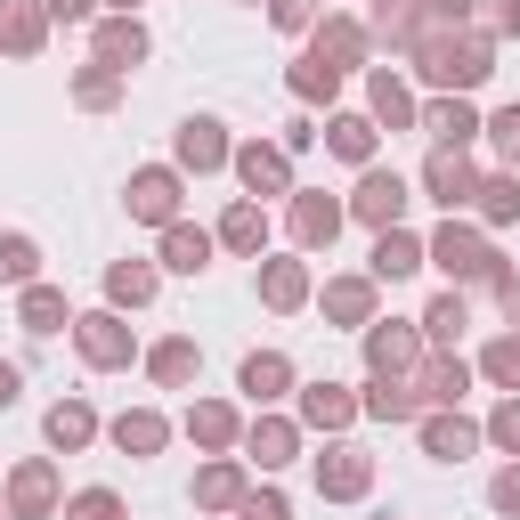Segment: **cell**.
I'll use <instances>...</instances> for the list:
<instances>
[{
    "mask_svg": "<svg viewBox=\"0 0 520 520\" xmlns=\"http://www.w3.org/2000/svg\"><path fill=\"white\" fill-rule=\"evenodd\" d=\"M399 204H407L399 171H374V179H366V195H358V212H366V220H399Z\"/></svg>",
    "mask_w": 520,
    "mask_h": 520,
    "instance_id": "cell-1",
    "label": "cell"
},
{
    "mask_svg": "<svg viewBox=\"0 0 520 520\" xmlns=\"http://www.w3.org/2000/svg\"><path fill=\"white\" fill-rule=\"evenodd\" d=\"M439 260H447V269H464V277H480V269H488V252H480L472 236H455V228L439 236Z\"/></svg>",
    "mask_w": 520,
    "mask_h": 520,
    "instance_id": "cell-2",
    "label": "cell"
},
{
    "mask_svg": "<svg viewBox=\"0 0 520 520\" xmlns=\"http://www.w3.org/2000/svg\"><path fill=\"white\" fill-rule=\"evenodd\" d=\"M130 204H139L147 220H163V212H171V179H163V171H147L139 187H130Z\"/></svg>",
    "mask_w": 520,
    "mask_h": 520,
    "instance_id": "cell-3",
    "label": "cell"
},
{
    "mask_svg": "<svg viewBox=\"0 0 520 520\" xmlns=\"http://www.w3.org/2000/svg\"><path fill=\"white\" fill-rule=\"evenodd\" d=\"M374 269H382V277H407V269H415V244H407V236H382Z\"/></svg>",
    "mask_w": 520,
    "mask_h": 520,
    "instance_id": "cell-4",
    "label": "cell"
},
{
    "mask_svg": "<svg viewBox=\"0 0 520 520\" xmlns=\"http://www.w3.org/2000/svg\"><path fill=\"white\" fill-rule=\"evenodd\" d=\"M179 147H187V163H220V130H212V122H187Z\"/></svg>",
    "mask_w": 520,
    "mask_h": 520,
    "instance_id": "cell-5",
    "label": "cell"
},
{
    "mask_svg": "<svg viewBox=\"0 0 520 520\" xmlns=\"http://www.w3.org/2000/svg\"><path fill=\"white\" fill-rule=\"evenodd\" d=\"M49 439H57V447H74V439H90V415H82V407H57V415H49Z\"/></svg>",
    "mask_w": 520,
    "mask_h": 520,
    "instance_id": "cell-6",
    "label": "cell"
},
{
    "mask_svg": "<svg viewBox=\"0 0 520 520\" xmlns=\"http://www.w3.org/2000/svg\"><path fill=\"white\" fill-rule=\"evenodd\" d=\"M204 252H212L204 236H187V228H179V236H171V269H204Z\"/></svg>",
    "mask_w": 520,
    "mask_h": 520,
    "instance_id": "cell-7",
    "label": "cell"
},
{
    "mask_svg": "<svg viewBox=\"0 0 520 520\" xmlns=\"http://www.w3.org/2000/svg\"><path fill=\"white\" fill-rule=\"evenodd\" d=\"M0 277H33V244H25V236L0 244Z\"/></svg>",
    "mask_w": 520,
    "mask_h": 520,
    "instance_id": "cell-8",
    "label": "cell"
},
{
    "mask_svg": "<svg viewBox=\"0 0 520 520\" xmlns=\"http://www.w3.org/2000/svg\"><path fill=\"white\" fill-rule=\"evenodd\" d=\"M431 187L455 204V195H464V163H455V155H439V163H431Z\"/></svg>",
    "mask_w": 520,
    "mask_h": 520,
    "instance_id": "cell-9",
    "label": "cell"
},
{
    "mask_svg": "<svg viewBox=\"0 0 520 520\" xmlns=\"http://www.w3.org/2000/svg\"><path fill=\"white\" fill-rule=\"evenodd\" d=\"M277 382H285L277 358H252V366H244V390H277Z\"/></svg>",
    "mask_w": 520,
    "mask_h": 520,
    "instance_id": "cell-10",
    "label": "cell"
},
{
    "mask_svg": "<svg viewBox=\"0 0 520 520\" xmlns=\"http://www.w3.org/2000/svg\"><path fill=\"white\" fill-rule=\"evenodd\" d=\"M431 447H439V455H464L472 431H464V423H431Z\"/></svg>",
    "mask_w": 520,
    "mask_h": 520,
    "instance_id": "cell-11",
    "label": "cell"
},
{
    "mask_svg": "<svg viewBox=\"0 0 520 520\" xmlns=\"http://www.w3.org/2000/svg\"><path fill=\"white\" fill-rule=\"evenodd\" d=\"M90 358H122V334H114L106 317H90Z\"/></svg>",
    "mask_w": 520,
    "mask_h": 520,
    "instance_id": "cell-12",
    "label": "cell"
},
{
    "mask_svg": "<svg viewBox=\"0 0 520 520\" xmlns=\"http://www.w3.org/2000/svg\"><path fill=\"white\" fill-rule=\"evenodd\" d=\"M431 130H439V139H464L472 114H464V106H439V114H431Z\"/></svg>",
    "mask_w": 520,
    "mask_h": 520,
    "instance_id": "cell-13",
    "label": "cell"
},
{
    "mask_svg": "<svg viewBox=\"0 0 520 520\" xmlns=\"http://www.w3.org/2000/svg\"><path fill=\"white\" fill-rule=\"evenodd\" d=\"M301 236H334V204H301Z\"/></svg>",
    "mask_w": 520,
    "mask_h": 520,
    "instance_id": "cell-14",
    "label": "cell"
},
{
    "mask_svg": "<svg viewBox=\"0 0 520 520\" xmlns=\"http://www.w3.org/2000/svg\"><path fill=\"white\" fill-rule=\"evenodd\" d=\"M155 366H163V382H179V374H187V366H195V350H187V342H171V350H163V358H155Z\"/></svg>",
    "mask_w": 520,
    "mask_h": 520,
    "instance_id": "cell-15",
    "label": "cell"
},
{
    "mask_svg": "<svg viewBox=\"0 0 520 520\" xmlns=\"http://www.w3.org/2000/svg\"><path fill=\"white\" fill-rule=\"evenodd\" d=\"M496 147H504V155H520V106H512V114L496 122Z\"/></svg>",
    "mask_w": 520,
    "mask_h": 520,
    "instance_id": "cell-16",
    "label": "cell"
},
{
    "mask_svg": "<svg viewBox=\"0 0 520 520\" xmlns=\"http://www.w3.org/2000/svg\"><path fill=\"white\" fill-rule=\"evenodd\" d=\"M496 504H504V512H520V472H512V480H496Z\"/></svg>",
    "mask_w": 520,
    "mask_h": 520,
    "instance_id": "cell-17",
    "label": "cell"
}]
</instances>
